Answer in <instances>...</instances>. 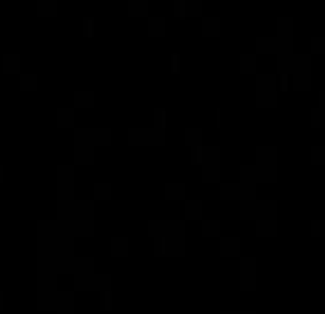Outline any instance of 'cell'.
Wrapping results in <instances>:
<instances>
[{"label":"cell","instance_id":"6da1fadb","mask_svg":"<svg viewBox=\"0 0 325 314\" xmlns=\"http://www.w3.org/2000/svg\"><path fill=\"white\" fill-rule=\"evenodd\" d=\"M57 223L72 237H88L92 229V203H69L66 209H57Z\"/></svg>","mask_w":325,"mask_h":314},{"label":"cell","instance_id":"7a4b0ae2","mask_svg":"<svg viewBox=\"0 0 325 314\" xmlns=\"http://www.w3.org/2000/svg\"><path fill=\"white\" fill-rule=\"evenodd\" d=\"M72 191H74V172L69 166L57 168V209H66L72 203Z\"/></svg>","mask_w":325,"mask_h":314},{"label":"cell","instance_id":"3957f363","mask_svg":"<svg viewBox=\"0 0 325 314\" xmlns=\"http://www.w3.org/2000/svg\"><path fill=\"white\" fill-rule=\"evenodd\" d=\"M92 160H94V149H92V143L86 140L83 129H80V132L74 134V163H80V166H88Z\"/></svg>","mask_w":325,"mask_h":314},{"label":"cell","instance_id":"277c9868","mask_svg":"<svg viewBox=\"0 0 325 314\" xmlns=\"http://www.w3.org/2000/svg\"><path fill=\"white\" fill-rule=\"evenodd\" d=\"M54 311L57 314H74V294L57 292V297H54Z\"/></svg>","mask_w":325,"mask_h":314},{"label":"cell","instance_id":"5b68a950","mask_svg":"<svg viewBox=\"0 0 325 314\" xmlns=\"http://www.w3.org/2000/svg\"><path fill=\"white\" fill-rule=\"evenodd\" d=\"M3 72H6V74H17V72H20V58H17V54H6V58H3Z\"/></svg>","mask_w":325,"mask_h":314},{"label":"cell","instance_id":"8992f818","mask_svg":"<svg viewBox=\"0 0 325 314\" xmlns=\"http://www.w3.org/2000/svg\"><path fill=\"white\" fill-rule=\"evenodd\" d=\"M57 126L60 129H72L74 126V111L72 109H60L57 111Z\"/></svg>","mask_w":325,"mask_h":314},{"label":"cell","instance_id":"52a82bcc","mask_svg":"<svg viewBox=\"0 0 325 314\" xmlns=\"http://www.w3.org/2000/svg\"><path fill=\"white\" fill-rule=\"evenodd\" d=\"M54 12H57V6H54L51 0H40V3H37V15L40 17H51Z\"/></svg>","mask_w":325,"mask_h":314},{"label":"cell","instance_id":"ba28073f","mask_svg":"<svg viewBox=\"0 0 325 314\" xmlns=\"http://www.w3.org/2000/svg\"><path fill=\"white\" fill-rule=\"evenodd\" d=\"M20 89H23V92H35V89H37V77H35V74H20Z\"/></svg>","mask_w":325,"mask_h":314},{"label":"cell","instance_id":"9c48e42d","mask_svg":"<svg viewBox=\"0 0 325 314\" xmlns=\"http://www.w3.org/2000/svg\"><path fill=\"white\" fill-rule=\"evenodd\" d=\"M74 103H77L80 109H88V106H92V103H94V97H92V92H88V95H86V92H77V97H74Z\"/></svg>","mask_w":325,"mask_h":314},{"label":"cell","instance_id":"30bf717a","mask_svg":"<svg viewBox=\"0 0 325 314\" xmlns=\"http://www.w3.org/2000/svg\"><path fill=\"white\" fill-rule=\"evenodd\" d=\"M111 248H114V254H117V257H123V254H126V248H129V243H126V240H114V243H111Z\"/></svg>","mask_w":325,"mask_h":314},{"label":"cell","instance_id":"8fae6325","mask_svg":"<svg viewBox=\"0 0 325 314\" xmlns=\"http://www.w3.org/2000/svg\"><path fill=\"white\" fill-rule=\"evenodd\" d=\"M94 194H97V197H108V194H111V189H108L106 183H97V189H94Z\"/></svg>","mask_w":325,"mask_h":314},{"label":"cell","instance_id":"7c38bea8","mask_svg":"<svg viewBox=\"0 0 325 314\" xmlns=\"http://www.w3.org/2000/svg\"><path fill=\"white\" fill-rule=\"evenodd\" d=\"M92 23H94V20H83V35H92V32H94Z\"/></svg>","mask_w":325,"mask_h":314},{"label":"cell","instance_id":"4fadbf2b","mask_svg":"<svg viewBox=\"0 0 325 314\" xmlns=\"http://www.w3.org/2000/svg\"><path fill=\"white\" fill-rule=\"evenodd\" d=\"M0 308H3V294H0Z\"/></svg>","mask_w":325,"mask_h":314},{"label":"cell","instance_id":"5bb4252c","mask_svg":"<svg viewBox=\"0 0 325 314\" xmlns=\"http://www.w3.org/2000/svg\"><path fill=\"white\" fill-rule=\"evenodd\" d=\"M0 180H3V168H0Z\"/></svg>","mask_w":325,"mask_h":314}]
</instances>
